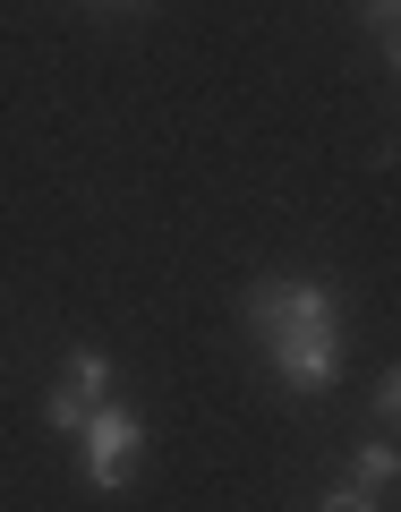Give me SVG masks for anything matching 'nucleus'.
<instances>
[{
    "label": "nucleus",
    "instance_id": "7",
    "mask_svg": "<svg viewBox=\"0 0 401 512\" xmlns=\"http://www.w3.org/2000/svg\"><path fill=\"white\" fill-rule=\"evenodd\" d=\"M120 9H146V0H120Z\"/></svg>",
    "mask_w": 401,
    "mask_h": 512
},
{
    "label": "nucleus",
    "instance_id": "4",
    "mask_svg": "<svg viewBox=\"0 0 401 512\" xmlns=\"http://www.w3.org/2000/svg\"><path fill=\"white\" fill-rule=\"evenodd\" d=\"M60 384H69L77 402H103V384H111V359H103V350H77V359L60 367Z\"/></svg>",
    "mask_w": 401,
    "mask_h": 512
},
{
    "label": "nucleus",
    "instance_id": "2",
    "mask_svg": "<svg viewBox=\"0 0 401 512\" xmlns=\"http://www.w3.org/2000/svg\"><path fill=\"white\" fill-rule=\"evenodd\" d=\"M137 453H146V419L120 402H94L86 410V478L94 487H128L137 478Z\"/></svg>",
    "mask_w": 401,
    "mask_h": 512
},
{
    "label": "nucleus",
    "instance_id": "5",
    "mask_svg": "<svg viewBox=\"0 0 401 512\" xmlns=\"http://www.w3.org/2000/svg\"><path fill=\"white\" fill-rule=\"evenodd\" d=\"M384 478H393V444H359V487H384Z\"/></svg>",
    "mask_w": 401,
    "mask_h": 512
},
{
    "label": "nucleus",
    "instance_id": "3",
    "mask_svg": "<svg viewBox=\"0 0 401 512\" xmlns=\"http://www.w3.org/2000/svg\"><path fill=\"white\" fill-rule=\"evenodd\" d=\"M265 359H274V376H282V384H299V393H325V384L342 376V325L274 333V342H265Z\"/></svg>",
    "mask_w": 401,
    "mask_h": 512
},
{
    "label": "nucleus",
    "instance_id": "1",
    "mask_svg": "<svg viewBox=\"0 0 401 512\" xmlns=\"http://www.w3.org/2000/svg\"><path fill=\"white\" fill-rule=\"evenodd\" d=\"M239 316L256 325V342H274V333H316V325H342V299L325 291V282H248V299H239Z\"/></svg>",
    "mask_w": 401,
    "mask_h": 512
},
{
    "label": "nucleus",
    "instance_id": "6",
    "mask_svg": "<svg viewBox=\"0 0 401 512\" xmlns=\"http://www.w3.org/2000/svg\"><path fill=\"white\" fill-rule=\"evenodd\" d=\"M325 512H376V504H367V487H333V495H325Z\"/></svg>",
    "mask_w": 401,
    "mask_h": 512
}]
</instances>
